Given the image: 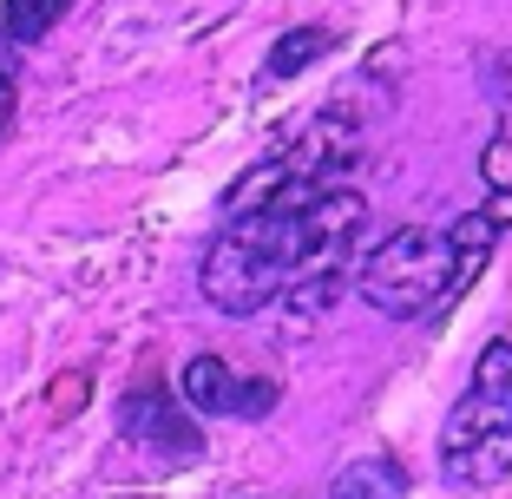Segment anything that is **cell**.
<instances>
[{"label":"cell","instance_id":"cell-3","mask_svg":"<svg viewBox=\"0 0 512 499\" xmlns=\"http://www.w3.org/2000/svg\"><path fill=\"white\" fill-rule=\"evenodd\" d=\"M362 303H375V316L394 322H427L434 309H447V283H453V250L447 230L427 224H401L394 237H381L362 263Z\"/></svg>","mask_w":512,"mask_h":499},{"label":"cell","instance_id":"cell-1","mask_svg":"<svg viewBox=\"0 0 512 499\" xmlns=\"http://www.w3.org/2000/svg\"><path fill=\"white\" fill-rule=\"evenodd\" d=\"M368 197L335 178L329 152H289L256 165L230 191V224L197 263L204 303L224 316H256L283 296H316L362 237Z\"/></svg>","mask_w":512,"mask_h":499},{"label":"cell","instance_id":"cell-2","mask_svg":"<svg viewBox=\"0 0 512 499\" xmlns=\"http://www.w3.org/2000/svg\"><path fill=\"white\" fill-rule=\"evenodd\" d=\"M440 467L460 486H499L512 473V342H486L467 394L440 427Z\"/></svg>","mask_w":512,"mask_h":499},{"label":"cell","instance_id":"cell-8","mask_svg":"<svg viewBox=\"0 0 512 499\" xmlns=\"http://www.w3.org/2000/svg\"><path fill=\"white\" fill-rule=\"evenodd\" d=\"M322 53H335V33L329 27H296V33H283L276 40V53H270V66H263V79H296L309 60H322Z\"/></svg>","mask_w":512,"mask_h":499},{"label":"cell","instance_id":"cell-10","mask_svg":"<svg viewBox=\"0 0 512 499\" xmlns=\"http://www.w3.org/2000/svg\"><path fill=\"white\" fill-rule=\"evenodd\" d=\"M14 106H20V92H14V79L0 73V132H7V125H14Z\"/></svg>","mask_w":512,"mask_h":499},{"label":"cell","instance_id":"cell-4","mask_svg":"<svg viewBox=\"0 0 512 499\" xmlns=\"http://www.w3.org/2000/svg\"><path fill=\"white\" fill-rule=\"evenodd\" d=\"M119 427H125V440H132L138 454H151L158 467H191V460H204V434H197L191 408H178L165 394V381H138V388L125 394V408H119Z\"/></svg>","mask_w":512,"mask_h":499},{"label":"cell","instance_id":"cell-6","mask_svg":"<svg viewBox=\"0 0 512 499\" xmlns=\"http://www.w3.org/2000/svg\"><path fill=\"white\" fill-rule=\"evenodd\" d=\"M329 499H407V473L388 454H362L329 480Z\"/></svg>","mask_w":512,"mask_h":499},{"label":"cell","instance_id":"cell-5","mask_svg":"<svg viewBox=\"0 0 512 499\" xmlns=\"http://www.w3.org/2000/svg\"><path fill=\"white\" fill-rule=\"evenodd\" d=\"M178 388H184V408L191 414H243V421H263L276 408V381L237 375L224 355H191Z\"/></svg>","mask_w":512,"mask_h":499},{"label":"cell","instance_id":"cell-9","mask_svg":"<svg viewBox=\"0 0 512 499\" xmlns=\"http://www.w3.org/2000/svg\"><path fill=\"white\" fill-rule=\"evenodd\" d=\"M480 178L493 184L499 197H512V106H499L493 132H486V145H480Z\"/></svg>","mask_w":512,"mask_h":499},{"label":"cell","instance_id":"cell-7","mask_svg":"<svg viewBox=\"0 0 512 499\" xmlns=\"http://www.w3.org/2000/svg\"><path fill=\"white\" fill-rule=\"evenodd\" d=\"M66 14H73V0H7V7H0V33L14 46H33V40H46V33L60 27Z\"/></svg>","mask_w":512,"mask_h":499}]
</instances>
